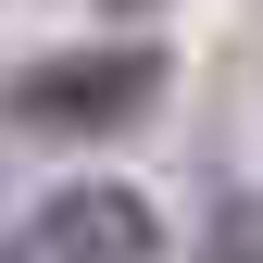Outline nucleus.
Returning <instances> with one entry per match:
<instances>
[{"label":"nucleus","instance_id":"f257e3e1","mask_svg":"<svg viewBox=\"0 0 263 263\" xmlns=\"http://www.w3.org/2000/svg\"><path fill=\"white\" fill-rule=\"evenodd\" d=\"M151 88H163V50H63V63H38V76H13V113L88 138V125L151 113Z\"/></svg>","mask_w":263,"mask_h":263},{"label":"nucleus","instance_id":"f03ea898","mask_svg":"<svg viewBox=\"0 0 263 263\" xmlns=\"http://www.w3.org/2000/svg\"><path fill=\"white\" fill-rule=\"evenodd\" d=\"M25 263H163V226H151V201H138V188L76 176L38 226H25Z\"/></svg>","mask_w":263,"mask_h":263}]
</instances>
